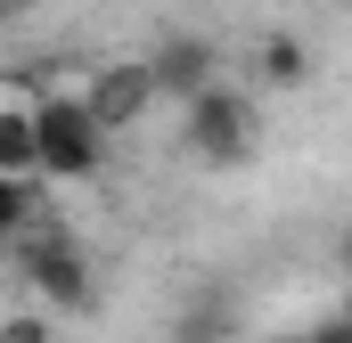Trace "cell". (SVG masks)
<instances>
[{
	"label": "cell",
	"mask_w": 352,
	"mask_h": 343,
	"mask_svg": "<svg viewBox=\"0 0 352 343\" xmlns=\"http://www.w3.org/2000/svg\"><path fill=\"white\" fill-rule=\"evenodd\" d=\"M33 139H41V180H58V188L98 180L107 156H115V139L98 131V115L82 106V90H41L33 98Z\"/></svg>",
	"instance_id": "obj_2"
},
{
	"label": "cell",
	"mask_w": 352,
	"mask_h": 343,
	"mask_svg": "<svg viewBox=\"0 0 352 343\" xmlns=\"http://www.w3.org/2000/svg\"><path fill=\"white\" fill-rule=\"evenodd\" d=\"M180 147L205 172H246L254 147H263V106H254V90L221 82V90H205V98H188V106H180Z\"/></svg>",
	"instance_id": "obj_3"
},
{
	"label": "cell",
	"mask_w": 352,
	"mask_h": 343,
	"mask_svg": "<svg viewBox=\"0 0 352 343\" xmlns=\"http://www.w3.org/2000/svg\"><path fill=\"white\" fill-rule=\"evenodd\" d=\"M287 343H328V327H303V335H287Z\"/></svg>",
	"instance_id": "obj_14"
},
{
	"label": "cell",
	"mask_w": 352,
	"mask_h": 343,
	"mask_svg": "<svg viewBox=\"0 0 352 343\" xmlns=\"http://www.w3.org/2000/svg\"><path fill=\"white\" fill-rule=\"evenodd\" d=\"M41 221V180H8L0 172V261L16 254V237Z\"/></svg>",
	"instance_id": "obj_8"
},
{
	"label": "cell",
	"mask_w": 352,
	"mask_h": 343,
	"mask_svg": "<svg viewBox=\"0 0 352 343\" xmlns=\"http://www.w3.org/2000/svg\"><path fill=\"white\" fill-rule=\"evenodd\" d=\"M8 270H16V286L41 303V311H98V261H90V246L66 229V221H33L25 237H16V254H8Z\"/></svg>",
	"instance_id": "obj_1"
},
{
	"label": "cell",
	"mask_w": 352,
	"mask_h": 343,
	"mask_svg": "<svg viewBox=\"0 0 352 343\" xmlns=\"http://www.w3.org/2000/svg\"><path fill=\"white\" fill-rule=\"evenodd\" d=\"M0 172H8V180H41V139H33V98L0 106Z\"/></svg>",
	"instance_id": "obj_7"
},
{
	"label": "cell",
	"mask_w": 352,
	"mask_h": 343,
	"mask_svg": "<svg viewBox=\"0 0 352 343\" xmlns=\"http://www.w3.org/2000/svg\"><path fill=\"white\" fill-rule=\"evenodd\" d=\"M25 8H41V0H0V16H25Z\"/></svg>",
	"instance_id": "obj_13"
},
{
	"label": "cell",
	"mask_w": 352,
	"mask_h": 343,
	"mask_svg": "<svg viewBox=\"0 0 352 343\" xmlns=\"http://www.w3.org/2000/svg\"><path fill=\"white\" fill-rule=\"evenodd\" d=\"M230 335V294H188V311H180V327H173V343H221Z\"/></svg>",
	"instance_id": "obj_9"
},
{
	"label": "cell",
	"mask_w": 352,
	"mask_h": 343,
	"mask_svg": "<svg viewBox=\"0 0 352 343\" xmlns=\"http://www.w3.org/2000/svg\"><path fill=\"white\" fill-rule=\"evenodd\" d=\"M336 270H344V278H352V229H344V246H336Z\"/></svg>",
	"instance_id": "obj_12"
},
{
	"label": "cell",
	"mask_w": 352,
	"mask_h": 343,
	"mask_svg": "<svg viewBox=\"0 0 352 343\" xmlns=\"http://www.w3.org/2000/svg\"><path fill=\"white\" fill-rule=\"evenodd\" d=\"M254 74H263V90H303L311 82V41H303V33H263Z\"/></svg>",
	"instance_id": "obj_6"
},
{
	"label": "cell",
	"mask_w": 352,
	"mask_h": 343,
	"mask_svg": "<svg viewBox=\"0 0 352 343\" xmlns=\"http://www.w3.org/2000/svg\"><path fill=\"white\" fill-rule=\"evenodd\" d=\"M320 327H328V343H352V303L336 311V319H320Z\"/></svg>",
	"instance_id": "obj_11"
},
{
	"label": "cell",
	"mask_w": 352,
	"mask_h": 343,
	"mask_svg": "<svg viewBox=\"0 0 352 343\" xmlns=\"http://www.w3.org/2000/svg\"><path fill=\"white\" fill-rule=\"evenodd\" d=\"M82 106L98 115L107 139H123V131H140V123L164 106V90H156V74H148V58H107V66H90Z\"/></svg>",
	"instance_id": "obj_4"
},
{
	"label": "cell",
	"mask_w": 352,
	"mask_h": 343,
	"mask_svg": "<svg viewBox=\"0 0 352 343\" xmlns=\"http://www.w3.org/2000/svg\"><path fill=\"white\" fill-rule=\"evenodd\" d=\"M0 343H58V327H50V311H8Z\"/></svg>",
	"instance_id": "obj_10"
},
{
	"label": "cell",
	"mask_w": 352,
	"mask_h": 343,
	"mask_svg": "<svg viewBox=\"0 0 352 343\" xmlns=\"http://www.w3.org/2000/svg\"><path fill=\"white\" fill-rule=\"evenodd\" d=\"M148 74L164 90V106H188V98L221 90V41H213V33H156Z\"/></svg>",
	"instance_id": "obj_5"
}]
</instances>
